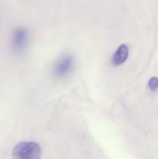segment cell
<instances>
[{
    "mask_svg": "<svg viewBox=\"0 0 158 159\" xmlns=\"http://www.w3.org/2000/svg\"><path fill=\"white\" fill-rule=\"evenodd\" d=\"M148 87L151 90L153 91H156L158 89V77L156 76H154V77H151L148 81Z\"/></svg>",
    "mask_w": 158,
    "mask_h": 159,
    "instance_id": "5",
    "label": "cell"
},
{
    "mask_svg": "<svg viewBox=\"0 0 158 159\" xmlns=\"http://www.w3.org/2000/svg\"><path fill=\"white\" fill-rule=\"evenodd\" d=\"M41 146L35 142H21L12 150L13 159H41Z\"/></svg>",
    "mask_w": 158,
    "mask_h": 159,
    "instance_id": "2",
    "label": "cell"
},
{
    "mask_svg": "<svg viewBox=\"0 0 158 159\" xmlns=\"http://www.w3.org/2000/svg\"><path fill=\"white\" fill-rule=\"evenodd\" d=\"M75 67V60L72 54H62L54 63L53 73L58 78L67 77Z\"/></svg>",
    "mask_w": 158,
    "mask_h": 159,
    "instance_id": "3",
    "label": "cell"
},
{
    "mask_svg": "<svg viewBox=\"0 0 158 159\" xmlns=\"http://www.w3.org/2000/svg\"><path fill=\"white\" fill-rule=\"evenodd\" d=\"M129 55V47L126 44H121L112 56V64L114 66H120L124 64Z\"/></svg>",
    "mask_w": 158,
    "mask_h": 159,
    "instance_id": "4",
    "label": "cell"
},
{
    "mask_svg": "<svg viewBox=\"0 0 158 159\" xmlns=\"http://www.w3.org/2000/svg\"><path fill=\"white\" fill-rule=\"evenodd\" d=\"M29 30L24 26L16 27L10 36V49L16 54H22L28 48L31 37Z\"/></svg>",
    "mask_w": 158,
    "mask_h": 159,
    "instance_id": "1",
    "label": "cell"
}]
</instances>
